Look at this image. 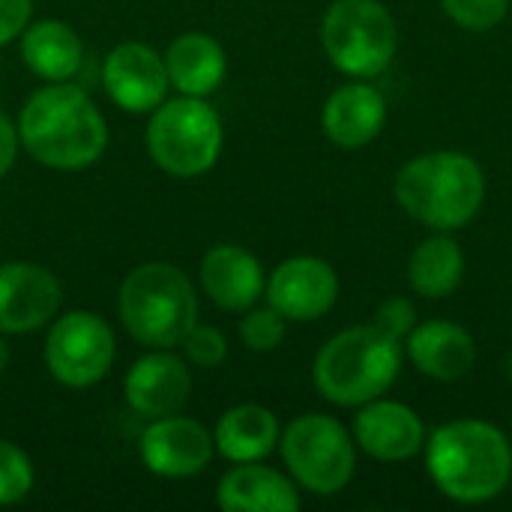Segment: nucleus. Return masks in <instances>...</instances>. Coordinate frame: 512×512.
I'll use <instances>...</instances> for the list:
<instances>
[{
  "instance_id": "19",
  "label": "nucleus",
  "mask_w": 512,
  "mask_h": 512,
  "mask_svg": "<svg viewBox=\"0 0 512 512\" xmlns=\"http://www.w3.org/2000/svg\"><path fill=\"white\" fill-rule=\"evenodd\" d=\"M216 504L225 512H297L303 507V498L288 471L270 468L264 462H243L222 474L216 486Z\"/></svg>"
},
{
  "instance_id": "10",
  "label": "nucleus",
  "mask_w": 512,
  "mask_h": 512,
  "mask_svg": "<svg viewBox=\"0 0 512 512\" xmlns=\"http://www.w3.org/2000/svg\"><path fill=\"white\" fill-rule=\"evenodd\" d=\"M138 456L141 465L162 480H189L210 468L216 441L201 420L171 414L147 420L138 438Z\"/></svg>"
},
{
  "instance_id": "15",
  "label": "nucleus",
  "mask_w": 512,
  "mask_h": 512,
  "mask_svg": "<svg viewBox=\"0 0 512 512\" xmlns=\"http://www.w3.org/2000/svg\"><path fill=\"white\" fill-rule=\"evenodd\" d=\"M351 435H354L357 450H363L369 459L384 462V465L417 459L429 438L420 414L411 405L393 402L384 396L357 408Z\"/></svg>"
},
{
  "instance_id": "17",
  "label": "nucleus",
  "mask_w": 512,
  "mask_h": 512,
  "mask_svg": "<svg viewBox=\"0 0 512 512\" xmlns=\"http://www.w3.org/2000/svg\"><path fill=\"white\" fill-rule=\"evenodd\" d=\"M387 123V99L372 81H348L336 87L321 111L324 135L342 150H360L372 144Z\"/></svg>"
},
{
  "instance_id": "2",
  "label": "nucleus",
  "mask_w": 512,
  "mask_h": 512,
  "mask_svg": "<svg viewBox=\"0 0 512 512\" xmlns=\"http://www.w3.org/2000/svg\"><path fill=\"white\" fill-rule=\"evenodd\" d=\"M423 456L435 489L453 504H489L510 489L512 441L486 420L462 417L438 426Z\"/></svg>"
},
{
  "instance_id": "28",
  "label": "nucleus",
  "mask_w": 512,
  "mask_h": 512,
  "mask_svg": "<svg viewBox=\"0 0 512 512\" xmlns=\"http://www.w3.org/2000/svg\"><path fill=\"white\" fill-rule=\"evenodd\" d=\"M372 324H375L378 330H384L390 339L405 342V339L411 336V330L420 324L417 306H414V300H408V297H390V300H384V303L378 306Z\"/></svg>"
},
{
  "instance_id": "26",
  "label": "nucleus",
  "mask_w": 512,
  "mask_h": 512,
  "mask_svg": "<svg viewBox=\"0 0 512 512\" xmlns=\"http://www.w3.org/2000/svg\"><path fill=\"white\" fill-rule=\"evenodd\" d=\"M441 6L447 18L468 33H486L510 12V0H441Z\"/></svg>"
},
{
  "instance_id": "12",
  "label": "nucleus",
  "mask_w": 512,
  "mask_h": 512,
  "mask_svg": "<svg viewBox=\"0 0 512 512\" xmlns=\"http://www.w3.org/2000/svg\"><path fill=\"white\" fill-rule=\"evenodd\" d=\"M63 306L60 279L33 261L0 264V333L24 336L48 327Z\"/></svg>"
},
{
  "instance_id": "16",
  "label": "nucleus",
  "mask_w": 512,
  "mask_h": 512,
  "mask_svg": "<svg viewBox=\"0 0 512 512\" xmlns=\"http://www.w3.org/2000/svg\"><path fill=\"white\" fill-rule=\"evenodd\" d=\"M198 279L213 306L225 312L252 309L267 288L261 261L240 243H216L198 264Z\"/></svg>"
},
{
  "instance_id": "5",
  "label": "nucleus",
  "mask_w": 512,
  "mask_h": 512,
  "mask_svg": "<svg viewBox=\"0 0 512 512\" xmlns=\"http://www.w3.org/2000/svg\"><path fill=\"white\" fill-rule=\"evenodd\" d=\"M123 330L144 348H180L198 324V294L192 279L168 264L147 261L126 273L117 291Z\"/></svg>"
},
{
  "instance_id": "32",
  "label": "nucleus",
  "mask_w": 512,
  "mask_h": 512,
  "mask_svg": "<svg viewBox=\"0 0 512 512\" xmlns=\"http://www.w3.org/2000/svg\"><path fill=\"white\" fill-rule=\"evenodd\" d=\"M504 369H507V378H510V381H512V354H510V357H507V366H504Z\"/></svg>"
},
{
  "instance_id": "6",
  "label": "nucleus",
  "mask_w": 512,
  "mask_h": 512,
  "mask_svg": "<svg viewBox=\"0 0 512 512\" xmlns=\"http://www.w3.org/2000/svg\"><path fill=\"white\" fill-rule=\"evenodd\" d=\"M144 144L159 171L177 180H192L219 162L225 126L204 96L177 93L150 111Z\"/></svg>"
},
{
  "instance_id": "25",
  "label": "nucleus",
  "mask_w": 512,
  "mask_h": 512,
  "mask_svg": "<svg viewBox=\"0 0 512 512\" xmlns=\"http://www.w3.org/2000/svg\"><path fill=\"white\" fill-rule=\"evenodd\" d=\"M36 483V471L30 456L12 444L0 438V507H15L21 504Z\"/></svg>"
},
{
  "instance_id": "13",
  "label": "nucleus",
  "mask_w": 512,
  "mask_h": 512,
  "mask_svg": "<svg viewBox=\"0 0 512 512\" xmlns=\"http://www.w3.org/2000/svg\"><path fill=\"white\" fill-rule=\"evenodd\" d=\"M189 396L192 369L186 357L174 354V348H147V354H141L123 378V399L141 420L180 414Z\"/></svg>"
},
{
  "instance_id": "4",
  "label": "nucleus",
  "mask_w": 512,
  "mask_h": 512,
  "mask_svg": "<svg viewBox=\"0 0 512 512\" xmlns=\"http://www.w3.org/2000/svg\"><path fill=\"white\" fill-rule=\"evenodd\" d=\"M405 363L402 342L375 324H357L330 336L312 363V381L321 399L336 408H360L396 384Z\"/></svg>"
},
{
  "instance_id": "27",
  "label": "nucleus",
  "mask_w": 512,
  "mask_h": 512,
  "mask_svg": "<svg viewBox=\"0 0 512 512\" xmlns=\"http://www.w3.org/2000/svg\"><path fill=\"white\" fill-rule=\"evenodd\" d=\"M180 351H183V357H186L189 366L216 369V366H222L225 357H228V339H225V333H222L219 327L201 324V321H198V324L183 336Z\"/></svg>"
},
{
  "instance_id": "31",
  "label": "nucleus",
  "mask_w": 512,
  "mask_h": 512,
  "mask_svg": "<svg viewBox=\"0 0 512 512\" xmlns=\"http://www.w3.org/2000/svg\"><path fill=\"white\" fill-rule=\"evenodd\" d=\"M6 366H9V345H6V336L0 333V375L6 372Z\"/></svg>"
},
{
  "instance_id": "20",
  "label": "nucleus",
  "mask_w": 512,
  "mask_h": 512,
  "mask_svg": "<svg viewBox=\"0 0 512 512\" xmlns=\"http://www.w3.org/2000/svg\"><path fill=\"white\" fill-rule=\"evenodd\" d=\"M18 54L39 81H75L84 66V42L78 30L60 18H39L18 36Z\"/></svg>"
},
{
  "instance_id": "24",
  "label": "nucleus",
  "mask_w": 512,
  "mask_h": 512,
  "mask_svg": "<svg viewBox=\"0 0 512 512\" xmlns=\"http://www.w3.org/2000/svg\"><path fill=\"white\" fill-rule=\"evenodd\" d=\"M240 342L252 351V354H270L285 342L288 333V321L267 303V306H252L246 312H240Z\"/></svg>"
},
{
  "instance_id": "11",
  "label": "nucleus",
  "mask_w": 512,
  "mask_h": 512,
  "mask_svg": "<svg viewBox=\"0 0 512 512\" xmlns=\"http://www.w3.org/2000/svg\"><path fill=\"white\" fill-rule=\"evenodd\" d=\"M108 99L126 114H150L168 99L171 81L165 57L147 42H120L102 57L99 69Z\"/></svg>"
},
{
  "instance_id": "23",
  "label": "nucleus",
  "mask_w": 512,
  "mask_h": 512,
  "mask_svg": "<svg viewBox=\"0 0 512 512\" xmlns=\"http://www.w3.org/2000/svg\"><path fill=\"white\" fill-rule=\"evenodd\" d=\"M465 279V252L456 237L447 231H435L420 240L408 258V282L411 291L426 300L450 297Z\"/></svg>"
},
{
  "instance_id": "8",
  "label": "nucleus",
  "mask_w": 512,
  "mask_h": 512,
  "mask_svg": "<svg viewBox=\"0 0 512 512\" xmlns=\"http://www.w3.org/2000/svg\"><path fill=\"white\" fill-rule=\"evenodd\" d=\"M279 453L297 489L330 498L357 474V444L345 423L330 414H300L279 435Z\"/></svg>"
},
{
  "instance_id": "1",
  "label": "nucleus",
  "mask_w": 512,
  "mask_h": 512,
  "mask_svg": "<svg viewBox=\"0 0 512 512\" xmlns=\"http://www.w3.org/2000/svg\"><path fill=\"white\" fill-rule=\"evenodd\" d=\"M21 150L51 171H84L108 150V123L78 81L42 84L24 102L18 120Z\"/></svg>"
},
{
  "instance_id": "3",
  "label": "nucleus",
  "mask_w": 512,
  "mask_h": 512,
  "mask_svg": "<svg viewBox=\"0 0 512 512\" xmlns=\"http://www.w3.org/2000/svg\"><path fill=\"white\" fill-rule=\"evenodd\" d=\"M393 192L414 222L453 234L477 219L486 201V174L462 150H432L402 165Z\"/></svg>"
},
{
  "instance_id": "30",
  "label": "nucleus",
  "mask_w": 512,
  "mask_h": 512,
  "mask_svg": "<svg viewBox=\"0 0 512 512\" xmlns=\"http://www.w3.org/2000/svg\"><path fill=\"white\" fill-rule=\"evenodd\" d=\"M21 153V141H18V126L9 114L0 111V180L12 171L15 159Z\"/></svg>"
},
{
  "instance_id": "14",
  "label": "nucleus",
  "mask_w": 512,
  "mask_h": 512,
  "mask_svg": "<svg viewBox=\"0 0 512 512\" xmlns=\"http://www.w3.org/2000/svg\"><path fill=\"white\" fill-rule=\"evenodd\" d=\"M264 297L285 321L309 324L324 318L336 306L339 273L324 258L294 255L267 276Z\"/></svg>"
},
{
  "instance_id": "22",
  "label": "nucleus",
  "mask_w": 512,
  "mask_h": 512,
  "mask_svg": "<svg viewBox=\"0 0 512 512\" xmlns=\"http://www.w3.org/2000/svg\"><path fill=\"white\" fill-rule=\"evenodd\" d=\"M279 435H282L279 417L255 402L228 408L213 429L216 453L231 465L264 462L279 447Z\"/></svg>"
},
{
  "instance_id": "7",
  "label": "nucleus",
  "mask_w": 512,
  "mask_h": 512,
  "mask_svg": "<svg viewBox=\"0 0 512 512\" xmlns=\"http://www.w3.org/2000/svg\"><path fill=\"white\" fill-rule=\"evenodd\" d=\"M321 48L348 78L372 81L399 51V27L381 0H333L321 18Z\"/></svg>"
},
{
  "instance_id": "9",
  "label": "nucleus",
  "mask_w": 512,
  "mask_h": 512,
  "mask_svg": "<svg viewBox=\"0 0 512 512\" xmlns=\"http://www.w3.org/2000/svg\"><path fill=\"white\" fill-rule=\"evenodd\" d=\"M42 360L48 375L69 390H87L108 378L117 360L111 324L87 309H72L48 324Z\"/></svg>"
},
{
  "instance_id": "21",
  "label": "nucleus",
  "mask_w": 512,
  "mask_h": 512,
  "mask_svg": "<svg viewBox=\"0 0 512 512\" xmlns=\"http://www.w3.org/2000/svg\"><path fill=\"white\" fill-rule=\"evenodd\" d=\"M168 81L183 96H210L228 75V54L219 39L204 30H186L162 51Z\"/></svg>"
},
{
  "instance_id": "18",
  "label": "nucleus",
  "mask_w": 512,
  "mask_h": 512,
  "mask_svg": "<svg viewBox=\"0 0 512 512\" xmlns=\"http://www.w3.org/2000/svg\"><path fill=\"white\" fill-rule=\"evenodd\" d=\"M402 348L420 375L432 381H444V384L465 378L477 363L474 336L462 324L447 321V318L420 321L411 330V336L402 342Z\"/></svg>"
},
{
  "instance_id": "29",
  "label": "nucleus",
  "mask_w": 512,
  "mask_h": 512,
  "mask_svg": "<svg viewBox=\"0 0 512 512\" xmlns=\"http://www.w3.org/2000/svg\"><path fill=\"white\" fill-rule=\"evenodd\" d=\"M33 21V0H0V48L15 42Z\"/></svg>"
}]
</instances>
